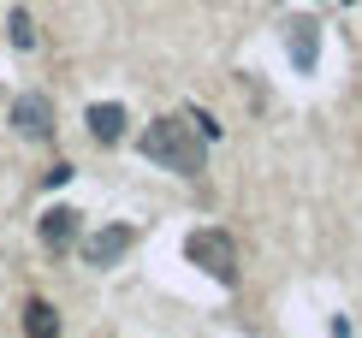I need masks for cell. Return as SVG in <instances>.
I'll list each match as a JSON object with an SVG mask.
<instances>
[{
  "label": "cell",
  "mask_w": 362,
  "mask_h": 338,
  "mask_svg": "<svg viewBox=\"0 0 362 338\" xmlns=\"http://www.w3.org/2000/svg\"><path fill=\"white\" fill-rule=\"evenodd\" d=\"M36 232H42V243L59 255V250H71V243L83 238V214H78V208H66V202H54V208L36 220Z\"/></svg>",
  "instance_id": "cell-4"
},
{
  "label": "cell",
  "mask_w": 362,
  "mask_h": 338,
  "mask_svg": "<svg viewBox=\"0 0 362 338\" xmlns=\"http://www.w3.org/2000/svg\"><path fill=\"white\" fill-rule=\"evenodd\" d=\"M71 178V166L66 161H59V166H48V173H42V184H48V190H59V184H66Z\"/></svg>",
  "instance_id": "cell-11"
},
{
  "label": "cell",
  "mask_w": 362,
  "mask_h": 338,
  "mask_svg": "<svg viewBox=\"0 0 362 338\" xmlns=\"http://www.w3.org/2000/svg\"><path fill=\"white\" fill-rule=\"evenodd\" d=\"M185 261L202 267L208 279H220V285H238V243L226 238V226H196L185 238Z\"/></svg>",
  "instance_id": "cell-2"
},
{
  "label": "cell",
  "mask_w": 362,
  "mask_h": 338,
  "mask_svg": "<svg viewBox=\"0 0 362 338\" xmlns=\"http://www.w3.org/2000/svg\"><path fill=\"white\" fill-rule=\"evenodd\" d=\"M12 131L48 143V136H54V101L48 95H18V101H12Z\"/></svg>",
  "instance_id": "cell-5"
},
{
  "label": "cell",
  "mask_w": 362,
  "mask_h": 338,
  "mask_svg": "<svg viewBox=\"0 0 362 338\" xmlns=\"http://www.w3.org/2000/svg\"><path fill=\"white\" fill-rule=\"evenodd\" d=\"M190 125H196V131H202V136H208V143H220V125H214V119H208V113H202V107H190Z\"/></svg>",
  "instance_id": "cell-10"
},
{
  "label": "cell",
  "mask_w": 362,
  "mask_h": 338,
  "mask_svg": "<svg viewBox=\"0 0 362 338\" xmlns=\"http://www.w3.org/2000/svg\"><path fill=\"white\" fill-rule=\"evenodd\" d=\"M12 48H18V54H30V48H36V24H30V12L24 6H12Z\"/></svg>",
  "instance_id": "cell-9"
},
{
  "label": "cell",
  "mask_w": 362,
  "mask_h": 338,
  "mask_svg": "<svg viewBox=\"0 0 362 338\" xmlns=\"http://www.w3.org/2000/svg\"><path fill=\"white\" fill-rule=\"evenodd\" d=\"M137 148H143L155 166L178 173V178H202V173H208V136L190 131V125H178V119H155V125L137 136Z\"/></svg>",
  "instance_id": "cell-1"
},
{
  "label": "cell",
  "mask_w": 362,
  "mask_h": 338,
  "mask_svg": "<svg viewBox=\"0 0 362 338\" xmlns=\"http://www.w3.org/2000/svg\"><path fill=\"white\" fill-rule=\"evenodd\" d=\"M83 125H89V136H95V143H119V136H125V125H131V113L119 101H95L83 113Z\"/></svg>",
  "instance_id": "cell-7"
},
{
  "label": "cell",
  "mask_w": 362,
  "mask_h": 338,
  "mask_svg": "<svg viewBox=\"0 0 362 338\" xmlns=\"http://www.w3.org/2000/svg\"><path fill=\"white\" fill-rule=\"evenodd\" d=\"M285 54H291V66L309 78V71L321 66V24H309V18H291V24H285Z\"/></svg>",
  "instance_id": "cell-6"
},
{
  "label": "cell",
  "mask_w": 362,
  "mask_h": 338,
  "mask_svg": "<svg viewBox=\"0 0 362 338\" xmlns=\"http://www.w3.org/2000/svg\"><path fill=\"white\" fill-rule=\"evenodd\" d=\"M24 338H59V315H54V303H42V297H30V303H24Z\"/></svg>",
  "instance_id": "cell-8"
},
{
  "label": "cell",
  "mask_w": 362,
  "mask_h": 338,
  "mask_svg": "<svg viewBox=\"0 0 362 338\" xmlns=\"http://www.w3.org/2000/svg\"><path fill=\"white\" fill-rule=\"evenodd\" d=\"M131 243H137V226H131V220H113V226L83 232V238H78V255H83V267H113Z\"/></svg>",
  "instance_id": "cell-3"
}]
</instances>
